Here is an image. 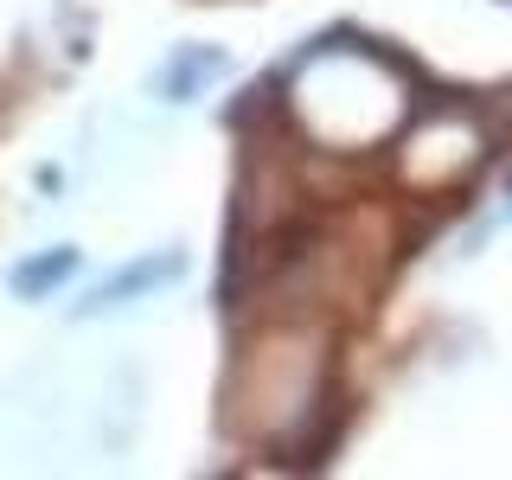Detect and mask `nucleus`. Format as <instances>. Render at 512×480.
<instances>
[{"label":"nucleus","instance_id":"nucleus-1","mask_svg":"<svg viewBox=\"0 0 512 480\" xmlns=\"http://www.w3.org/2000/svg\"><path fill=\"white\" fill-rule=\"evenodd\" d=\"M180 276V256L173 250H154V256H141V263H128L122 276H109L96 295L84 301V314H103V308H122V301H135V295H148V288H160V282H173Z\"/></svg>","mask_w":512,"mask_h":480},{"label":"nucleus","instance_id":"nucleus-2","mask_svg":"<svg viewBox=\"0 0 512 480\" xmlns=\"http://www.w3.org/2000/svg\"><path fill=\"white\" fill-rule=\"evenodd\" d=\"M71 269H77V250H52L45 263H26L20 276H13V288H20V295H39V288H52L58 276H71Z\"/></svg>","mask_w":512,"mask_h":480},{"label":"nucleus","instance_id":"nucleus-3","mask_svg":"<svg viewBox=\"0 0 512 480\" xmlns=\"http://www.w3.org/2000/svg\"><path fill=\"white\" fill-rule=\"evenodd\" d=\"M218 71V52H180V64L167 71V96H192L199 90V77Z\"/></svg>","mask_w":512,"mask_h":480}]
</instances>
